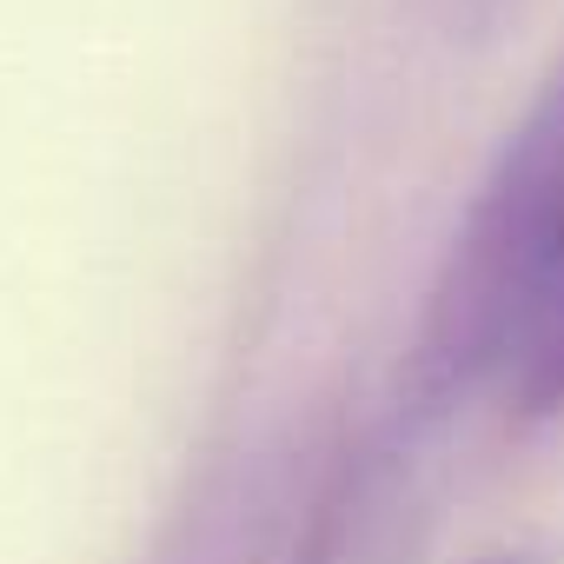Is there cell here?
I'll use <instances>...</instances> for the list:
<instances>
[{
  "label": "cell",
  "instance_id": "2",
  "mask_svg": "<svg viewBox=\"0 0 564 564\" xmlns=\"http://www.w3.org/2000/svg\"><path fill=\"white\" fill-rule=\"evenodd\" d=\"M505 399L518 405V412H557L564 405V272H557V286L544 293V306H538V319L524 326V339H518V352H511V366H505Z\"/></svg>",
  "mask_w": 564,
  "mask_h": 564
},
{
  "label": "cell",
  "instance_id": "1",
  "mask_svg": "<svg viewBox=\"0 0 564 564\" xmlns=\"http://www.w3.org/2000/svg\"><path fill=\"white\" fill-rule=\"evenodd\" d=\"M564 272V67L485 173L419 333V392L505 379L524 326Z\"/></svg>",
  "mask_w": 564,
  "mask_h": 564
}]
</instances>
